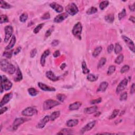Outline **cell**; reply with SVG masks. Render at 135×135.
Returning a JSON list of instances; mask_svg holds the SVG:
<instances>
[{
  "label": "cell",
  "mask_w": 135,
  "mask_h": 135,
  "mask_svg": "<svg viewBox=\"0 0 135 135\" xmlns=\"http://www.w3.org/2000/svg\"><path fill=\"white\" fill-rule=\"evenodd\" d=\"M82 31V26L80 22H78L74 25L73 29L72 30V32L73 36L76 38L81 40V33Z\"/></svg>",
  "instance_id": "cell-1"
},
{
  "label": "cell",
  "mask_w": 135,
  "mask_h": 135,
  "mask_svg": "<svg viewBox=\"0 0 135 135\" xmlns=\"http://www.w3.org/2000/svg\"><path fill=\"white\" fill-rule=\"evenodd\" d=\"M60 104L59 102L53 100L52 99L46 100L43 103V108L44 110H48L54 108L57 106H59Z\"/></svg>",
  "instance_id": "cell-2"
},
{
  "label": "cell",
  "mask_w": 135,
  "mask_h": 135,
  "mask_svg": "<svg viewBox=\"0 0 135 135\" xmlns=\"http://www.w3.org/2000/svg\"><path fill=\"white\" fill-rule=\"evenodd\" d=\"M66 11L68 14L73 16L78 13L79 9L75 3H71L66 6Z\"/></svg>",
  "instance_id": "cell-3"
},
{
  "label": "cell",
  "mask_w": 135,
  "mask_h": 135,
  "mask_svg": "<svg viewBox=\"0 0 135 135\" xmlns=\"http://www.w3.org/2000/svg\"><path fill=\"white\" fill-rule=\"evenodd\" d=\"M38 113V110L33 107H27L22 111V115L25 117H32Z\"/></svg>",
  "instance_id": "cell-4"
},
{
  "label": "cell",
  "mask_w": 135,
  "mask_h": 135,
  "mask_svg": "<svg viewBox=\"0 0 135 135\" xmlns=\"http://www.w3.org/2000/svg\"><path fill=\"white\" fill-rule=\"evenodd\" d=\"M29 119L25 118H16L13 123V130H14V131L17 130L18 127H19L21 125L23 124V123H24L25 122H27V121H29Z\"/></svg>",
  "instance_id": "cell-5"
},
{
  "label": "cell",
  "mask_w": 135,
  "mask_h": 135,
  "mask_svg": "<svg viewBox=\"0 0 135 135\" xmlns=\"http://www.w3.org/2000/svg\"><path fill=\"white\" fill-rule=\"evenodd\" d=\"M4 31H5V38H4V41L5 43H7L13 34V27H12L11 25H7V26L5 27V28H4Z\"/></svg>",
  "instance_id": "cell-6"
},
{
  "label": "cell",
  "mask_w": 135,
  "mask_h": 135,
  "mask_svg": "<svg viewBox=\"0 0 135 135\" xmlns=\"http://www.w3.org/2000/svg\"><path fill=\"white\" fill-rule=\"evenodd\" d=\"M122 38L124 40L125 43L127 45L128 47L131 50L132 52H135V45L134 42L131 39H129L128 37L125 36H122Z\"/></svg>",
  "instance_id": "cell-7"
},
{
  "label": "cell",
  "mask_w": 135,
  "mask_h": 135,
  "mask_svg": "<svg viewBox=\"0 0 135 135\" xmlns=\"http://www.w3.org/2000/svg\"><path fill=\"white\" fill-rule=\"evenodd\" d=\"M128 82V79L126 78L124 79V80H122L119 83V84L117 86V88H116V93L117 94H119V93L125 89L127 86Z\"/></svg>",
  "instance_id": "cell-8"
},
{
  "label": "cell",
  "mask_w": 135,
  "mask_h": 135,
  "mask_svg": "<svg viewBox=\"0 0 135 135\" xmlns=\"http://www.w3.org/2000/svg\"><path fill=\"white\" fill-rule=\"evenodd\" d=\"M96 120L92 121V122H89L88 124H87L86 126H85L81 129V130H80L81 134H85L86 132L90 131V130H91L92 129H93V128L94 127V126H95V125H96Z\"/></svg>",
  "instance_id": "cell-9"
},
{
  "label": "cell",
  "mask_w": 135,
  "mask_h": 135,
  "mask_svg": "<svg viewBox=\"0 0 135 135\" xmlns=\"http://www.w3.org/2000/svg\"><path fill=\"white\" fill-rule=\"evenodd\" d=\"M12 98H13L12 92L9 93V94H7L4 95L1 101V104H0V107H1V108H2V107L4 106L6 104H8V102L11 100Z\"/></svg>",
  "instance_id": "cell-10"
},
{
  "label": "cell",
  "mask_w": 135,
  "mask_h": 135,
  "mask_svg": "<svg viewBox=\"0 0 135 135\" xmlns=\"http://www.w3.org/2000/svg\"><path fill=\"white\" fill-rule=\"evenodd\" d=\"M50 120V116H46L44 117L42 119H41L40 121L39 122H38V125L36 126V127L39 129H42L45 127L46 124L49 122Z\"/></svg>",
  "instance_id": "cell-11"
},
{
  "label": "cell",
  "mask_w": 135,
  "mask_h": 135,
  "mask_svg": "<svg viewBox=\"0 0 135 135\" xmlns=\"http://www.w3.org/2000/svg\"><path fill=\"white\" fill-rule=\"evenodd\" d=\"M38 85L41 90L45 91H55V90H56L55 88L50 87V86L42 82H39L38 83Z\"/></svg>",
  "instance_id": "cell-12"
},
{
  "label": "cell",
  "mask_w": 135,
  "mask_h": 135,
  "mask_svg": "<svg viewBox=\"0 0 135 135\" xmlns=\"http://www.w3.org/2000/svg\"><path fill=\"white\" fill-rule=\"evenodd\" d=\"M68 17V14L67 13H62L57 15L54 18V22L55 23H61Z\"/></svg>",
  "instance_id": "cell-13"
},
{
  "label": "cell",
  "mask_w": 135,
  "mask_h": 135,
  "mask_svg": "<svg viewBox=\"0 0 135 135\" xmlns=\"http://www.w3.org/2000/svg\"><path fill=\"white\" fill-rule=\"evenodd\" d=\"M2 79H3V82L4 85V89L6 91H8L11 89L12 87V83L5 76H2Z\"/></svg>",
  "instance_id": "cell-14"
},
{
  "label": "cell",
  "mask_w": 135,
  "mask_h": 135,
  "mask_svg": "<svg viewBox=\"0 0 135 135\" xmlns=\"http://www.w3.org/2000/svg\"><path fill=\"white\" fill-rule=\"evenodd\" d=\"M11 63L8 60L5 59H2L1 60V69L5 72H7L9 68L10 67Z\"/></svg>",
  "instance_id": "cell-15"
},
{
  "label": "cell",
  "mask_w": 135,
  "mask_h": 135,
  "mask_svg": "<svg viewBox=\"0 0 135 135\" xmlns=\"http://www.w3.org/2000/svg\"><path fill=\"white\" fill-rule=\"evenodd\" d=\"M50 6L57 13H61L63 11V8L61 5L55 3V2H53L51 3L50 4Z\"/></svg>",
  "instance_id": "cell-16"
},
{
  "label": "cell",
  "mask_w": 135,
  "mask_h": 135,
  "mask_svg": "<svg viewBox=\"0 0 135 135\" xmlns=\"http://www.w3.org/2000/svg\"><path fill=\"white\" fill-rule=\"evenodd\" d=\"M45 75H46V77L49 79L50 80L52 81H57L58 80H59V78L58 77V76H55L54 74V73L51 71H46Z\"/></svg>",
  "instance_id": "cell-17"
},
{
  "label": "cell",
  "mask_w": 135,
  "mask_h": 135,
  "mask_svg": "<svg viewBox=\"0 0 135 135\" xmlns=\"http://www.w3.org/2000/svg\"><path fill=\"white\" fill-rule=\"evenodd\" d=\"M50 54V51L49 50H46L45 52H44L42 54L40 59V63L41 66L42 67H44L45 66V59L46 58L49 56V55Z\"/></svg>",
  "instance_id": "cell-18"
},
{
  "label": "cell",
  "mask_w": 135,
  "mask_h": 135,
  "mask_svg": "<svg viewBox=\"0 0 135 135\" xmlns=\"http://www.w3.org/2000/svg\"><path fill=\"white\" fill-rule=\"evenodd\" d=\"M98 110V107L96 106H92L88 108H86L84 109V113L87 115H90V114L94 113L96 112Z\"/></svg>",
  "instance_id": "cell-19"
},
{
  "label": "cell",
  "mask_w": 135,
  "mask_h": 135,
  "mask_svg": "<svg viewBox=\"0 0 135 135\" xmlns=\"http://www.w3.org/2000/svg\"><path fill=\"white\" fill-rule=\"evenodd\" d=\"M82 105V103L80 102H75L73 104H71L69 106V109L70 110H77L80 108V107Z\"/></svg>",
  "instance_id": "cell-20"
},
{
  "label": "cell",
  "mask_w": 135,
  "mask_h": 135,
  "mask_svg": "<svg viewBox=\"0 0 135 135\" xmlns=\"http://www.w3.org/2000/svg\"><path fill=\"white\" fill-rule=\"evenodd\" d=\"M108 85H109L108 83L107 82H106V81H104V82H101L100 83V86H99L98 89H97V91L98 92H104L107 90V88H108Z\"/></svg>",
  "instance_id": "cell-21"
},
{
  "label": "cell",
  "mask_w": 135,
  "mask_h": 135,
  "mask_svg": "<svg viewBox=\"0 0 135 135\" xmlns=\"http://www.w3.org/2000/svg\"><path fill=\"white\" fill-rule=\"evenodd\" d=\"M16 37L14 36H13L12 38H11V40H10V43H9V45H7L5 47V50H11L12 48H13V47L14 46L15 42H16Z\"/></svg>",
  "instance_id": "cell-22"
},
{
  "label": "cell",
  "mask_w": 135,
  "mask_h": 135,
  "mask_svg": "<svg viewBox=\"0 0 135 135\" xmlns=\"http://www.w3.org/2000/svg\"><path fill=\"white\" fill-rule=\"evenodd\" d=\"M22 79L23 76L21 71L20 70L19 68L18 67L17 70V74H16V76L14 78V81H15V82H19V81L22 80Z\"/></svg>",
  "instance_id": "cell-23"
},
{
  "label": "cell",
  "mask_w": 135,
  "mask_h": 135,
  "mask_svg": "<svg viewBox=\"0 0 135 135\" xmlns=\"http://www.w3.org/2000/svg\"><path fill=\"white\" fill-rule=\"evenodd\" d=\"M79 124V120L78 119H71L67 122V126L68 127H73L76 126Z\"/></svg>",
  "instance_id": "cell-24"
},
{
  "label": "cell",
  "mask_w": 135,
  "mask_h": 135,
  "mask_svg": "<svg viewBox=\"0 0 135 135\" xmlns=\"http://www.w3.org/2000/svg\"><path fill=\"white\" fill-rule=\"evenodd\" d=\"M73 130L69 128H64L61 130V131L58 132L57 135H70L73 134Z\"/></svg>",
  "instance_id": "cell-25"
},
{
  "label": "cell",
  "mask_w": 135,
  "mask_h": 135,
  "mask_svg": "<svg viewBox=\"0 0 135 135\" xmlns=\"http://www.w3.org/2000/svg\"><path fill=\"white\" fill-rule=\"evenodd\" d=\"M12 7L10 4L7 3L6 2L1 0L0 1V8L3 9H9Z\"/></svg>",
  "instance_id": "cell-26"
},
{
  "label": "cell",
  "mask_w": 135,
  "mask_h": 135,
  "mask_svg": "<svg viewBox=\"0 0 135 135\" xmlns=\"http://www.w3.org/2000/svg\"><path fill=\"white\" fill-rule=\"evenodd\" d=\"M104 20L108 23H112L114 21V20H115V15L112 13L109 14L106 16L105 18H104Z\"/></svg>",
  "instance_id": "cell-27"
},
{
  "label": "cell",
  "mask_w": 135,
  "mask_h": 135,
  "mask_svg": "<svg viewBox=\"0 0 135 135\" xmlns=\"http://www.w3.org/2000/svg\"><path fill=\"white\" fill-rule=\"evenodd\" d=\"M102 50V48L101 46H98V47L94 49V52L92 53V56L94 58L97 57L99 55L100 53L101 52Z\"/></svg>",
  "instance_id": "cell-28"
},
{
  "label": "cell",
  "mask_w": 135,
  "mask_h": 135,
  "mask_svg": "<svg viewBox=\"0 0 135 135\" xmlns=\"http://www.w3.org/2000/svg\"><path fill=\"white\" fill-rule=\"evenodd\" d=\"M60 116V112L59 111H54L52 112L50 116V120L51 121H54Z\"/></svg>",
  "instance_id": "cell-29"
},
{
  "label": "cell",
  "mask_w": 135,
  "mask_h": 135,
  "mask_svg": "<svg viewBox=\"0 0 135 135\" xmlns=\"http://www.w3.org/2000/svg\"><path fill=\"white\" fill-rule=\"evenodd\" d=\"M30 96L32 97H36L39 94V91L34 88H30L27 90Z\"/></svg>",
  "instance_id": "cell-30"
},
{
  "label": "cell",
  "mask_w": 135,
  "mask_h": 135,
  "mask_svg": "<svg viewBox=\"0 0 135 135\" xmlns=\"http://www.w3.org/2000/svg\"><path fill=\"white\" fill-rule=\"evenodd\" d=\"M87 79L88 81H90V82H94V81H96L98 80V76L93 74H89L87 76Z\"/></svg>",
  "instance_id": "cell-31"
},
{
  "label": "cell",
  "mask_w": 135,
  "mask_h": 135,
  "mask_svg": "<svg viewBox=\"0 0 135 135\" xmlns=\"http://www.w3.org/2000/svg\"><path fill=\"white\" fill-rule=\"evenodd\" d=\"M82 72L83 74H88L90 72V70L88 68L87 64L85 61H83L82 62Z\"/></svg>",
  "instance_id": "cell-32"
},
{
  "label": "cell",
  "mask_w": 135,
  "mask_h": 135,
  "mask_svg": "<svg viewBox=\"0 0 135 135\" xmlns=\"http://www.w3.org/2000/svg\"><path fill=\"white\" fill-rule=\"evenodd\" d=\"M122 46L119 43H116L115 48H114V51L116 54H118L119 53L122 52Z\"/></svg>",
  "instance_id": "cell-33"
},
{
  "label": "cell",
  "mask_w": 135,
  "mask_h": 135,
  "mask_svg": "<svg viewBox=\"0 0 135 135\" xmlns=\"http://www.w3.org/2000/svg\"><path fill=\"white\" fill-rule=\"evenodd\" d=\"M97 12H98L97 8H96V7L92 6L88 9L87 12H86V13H87L88 15H91L93 14L97 13Z\"/></svg>",
  "instance_id": "cell-34"
},
{
  "label": "cell",
  "mask_w": 135,
  "mask_h": 135,
  "mask_svg": "<svg viewBox=\"0 0 135 135\" xmlns=\"http://www.w3.org/2000/svg\"><path fill=\"white\" fill-rule=\"evenodd\" d=\"M124 55L121 54L120 55H119L116 58L115 62L117 64H120L123 62V61H124Z\"/></svg>",
  "instance_id": "cell-35"
},
{
  "label": "cell",
  "mask_w": 135,
  "mask_h": 135,
  "mask_svg": "<svg viewBox=\"0 0 135 135\" xmlns=\"http://www.w3.org/2000/svg\"><path fill=\"white\" fill-rule=\"evenodd\" d=\"M106 62H107V59L105 58H101V59L99 60V61L98 62V69L101 68L106 64Z\"/></svg>",
  "instance_id": "cell-36"
},
{
  "label": "cell",
  "mask_w": 135,
  "mask_h": 135,
  "mask_svg": "<svg viewBox=\"0 0 135 135\" xmlns=\"http://www.w3.org/2000/svg\"><path fill=\"white\" fill-rule=\"evenodd\" d=\"M54 26H52V27H51L50 29H49L46 32H45V39H47L48 37H49L52 33L53 32V31H54Z\"/></svg>",
  "instance_id": "cell-37"
},
{
  "label": "cell",
  "mask_w": 135,
  "mask_h": 135,
  "mask_svg": "<svg viewBox=\"0 0 135 135\" xmlns=\"http://www.w3.org/2000/svg\"><path fill=\"white\" fill-rule=\"evenodd\" d=\"M109 5V2L107 1H102L99 4V8L101 10H104V9H106Z\"/></svg>",
  "instance_id": "cell-38"
},
{
  "label": "cell",
  "mask_w": 135,
  "mask_h": 135,
  "mask_svg": "<svg viewBox=\"0 0 135 135\" xmlns=\"http://www.w3.org/2000/svg\"><path fill=\"white\" fill-rule=\"evenodd\" d=\"M116 71V66H110L109 67V68L108 69V71H107V75L110 76L111 75L112 73L115 72Z\"/></svg>",
  "instance_id": "cell-39"
},
{
  "label": "cell",
  "mask_w": 135,
  "mask_h": 135,
  "mask_svg": "<svg viewBox=\"0 0 135 135\" xmlns=\"http://www.w3.org/2000/svg\"><path fill=\"white\" fill-rule=\"evenodd\" d=\"M119 113V109H115V110L113 111L112 113H111V116H109V119H112L115 118L118 115Z\"/></svg>",
  "instance_id": "cell-40"
},
{
  "label": "cell",
  "mask_w": 135,
  "mask_h": 135,
  "mask_svg": "<svg viewBox=\"0 0 135 135\" xmlns=\"http://www.w3.org/2000/svg\"><path fill=\"white\" fill-rule=\"evenodd\" d=\"M15 71H16L15 67L14 66L13 64H11L9 68L8 71H7L6 73H8L9 74H13L15 73Z\"/></svg>",
  "instance_id": "cell-41"
},
{
  "label": "cell",
  "mask_w": 135,
  "mask_h": 135,
  "mask_svg": "<svg viewBox=\"0 0 135 135\" xmlns=\"http://www.w3.org/2000/svg\"><path fill=\"white\" fill-rule=\"evenodd\" d=\"M1 20H0V23L1 24H3L4 23H7L9 22V20L7 17V15L4 14L1 15Z\"/></svg>",
  "instance_id": "cell-42"
},
{
  "label": "cell",
  "mask_w": 135,
  "mask_h": 135,
  "mask_svg": "<svg viewBox=\"0 0 135 135\" xmlns=\"http://www.w3.org/2000/svg\"><path fill=\"white\" fill-rule=\"evenodd\" d=\"M126 15H127V13H126V10H125V9H122V10L119 13V14H118L119 19V20H122Z\"/></svg>",
  "instance_id": "cell-43"
},
{
  "label": "cell",
  "mask_w": 135,
  "mask_h": 135,
  "mask_svg": "<svg viewBox=\"0 0 135 135\" xmlns=\"http://www.w3.org/2000/svg\"><path fill=\"white\" fill-rule=\"evenodd\" d=\"M44 25H45V24H44V23H41V24L37 25V26L36 27V28H35L33 30L34 33L35 34L38 33L40 32V30L42 29V27H44Z\"/></svg>",
  "instance_id": "cell-44"
},
{
  "label": "cell",
  "mask_w": 135,
  "mask_h": 135,
  "mask_svg": "<svg viewBox=\"0 0 135 135\" xmlns=\"http://www.w3.org/2000/svg\"><path fill=\"white\" fill-rule=\"evenodd\" d=\"M28 18V15L27 13H23L20 16V21L21 22L24 23L27 20Z\"/></svg>",
  "instance_id": "cell-45"
},
{
  "label": "cell",
  "mask_w": 135,
  "mask_h": 135,
  "mask_svg": "<svg viewBox=\"0 0 135 135\" xmlns=\"http://www.w3.org/2000/svg\"><path fill=\"white\" fill-rule=\"evenodd\" d=\"M12 54H13L12 50L10 51H5V52L3 53V56L8 58V59H10V58H11L12 56Z\"/></svg>",
  "instance_id": "cell-46"
},
{
  "label": "cell",
  "mask_w": 135,
  "mask_h": 135,
  "mask_svg": "<svg viewBox=\"0 0 135 135\" xmlns=\"http://www.w3.org/2000/svg\"><path fill=\"white\" fill-rule=\"evenodd\" d=\"M66 96L63 94H58L57 95V98L59 101L61 102H63L65 99H66Z\"/></svg>",
  "instance_id": "cell-47"
},
{
  "label": "cell",
  "mask_w": 135,
  "mask_h": 135,
  "mask_svg": "<svg viewBox=\"0 0 135 135\" xmlns=\"http://www.w3.org/2000/svg\"><path fill=\"white\" fill-rule=\"evenodd\" d=\"M130 69V67L128 65H125V66H123L122 69L120 70V72L121 73H126V72H128Z\"/></svg>",
  "instance_id": "cell-48"
},
{
  "label": "cell",
  "mask_w": 135,
  "mask_h": 135,
  "mask_svg": "<svg viewBox=\"0 0 135 135\" xmlns=\"http://www.w3.org/2000/svg\"><path fill=\"white\" fill-rule=\"evenodd\" d=\"M127 93L126 92H124L121 94L120 96V100L121 101H125L127 99Z\"/></svg>",
  "instance_id": "cell-49"
},
{
  "label": "cell",
  "mask_w": 135,
  "mask_h": 135,
  "mask_svg": "<svg viewBox=\"0 0 135 135\" xmlns=\"http://www.w3.org/2000/svg\"><path fill=\"white\" fill-rule=\"evenodd\" d=\"M102 101V98H99L97 99H94L93 100H91L90 101V104H98L100 103V102Z\"/></svg>",
  "instance_id": "cell-50"
},
{
  "label": "cell",
  "mask_w": 135,
  "mask_h": 135,
  "mask_svg": "<svg viewBox=\"0 0 135 135\" xmlns=\"http://www.w3.org/2000/svg\"><path fill=\"white\" fill-rule=\"evenodd\" d=\"M50 18V14L49 12H46L42 16L41 18L43 20H48Z\"/></svg>",
  "instance_id": "cell-51"
},
{
  "label": "cell",
  "mask_w": 135,
  "mask_h": 135,
  "mask_svg": "<svg viewBox=\"0 0 135 135\" xmlns=\"http://www.w3.org/2000/svg\"><path fill=\"white\" fill-rule=\"evenodd\" d=\"M36 53H37L36 49L35 48L33 49H32L31 51V52H30V57L31 58H33L36 55Z\"/></svg>",
  "instance_id": "cell-52"
},
{
  "label": "cell",
  "mask_w": 135,
  "mask_h": 135,
  "mask_svg": "<svg viewBox=\"0 0 135 135\" xmlns=\"http://www.w3.org/2000/svg\"><path fill=\"white\" fill-rule=\"evenodd\" d=\"M113 49H114V45L111 44V45H109L108 46V48H107V52H108V53H111L112 52Z\"/></svg>",
  "instance_id": "cell-53"
},
{
  "label": "cell",
  "mask_w": 135,
  "mask_h": 135,
  "mask_svg": "<svg viewBox=\"0 0 135 135\" xmlns=\"http://www.w3.org/2000/svg\"><path fill=\"white\" fill-rule=\"evenodd\" d=\"M59 44V41L58 40H54L51 42V45L52 46H57Z\"/></svg>",
  "instance_id": "cell-54"
},
{
  "label": "cell",
  "mask_w": 135,
  "mask_h": 135,
  "mask_svg": "<svg viewBox=\"0 0 135 135\" xmlns=\"http://www.w3.org/2000/svg\"><path fill=\"white\" fill-rule=\"evenodd\" d=\"M4 90V85H3V79H2V76H1V93L2 94Z\"/></svg>",
  "instance_id": "cell-55"
},
{
  "label": "cell",
  "mask_w": 135,
  "mask_h": 135,
  "mask_svg": "<svg viewBox=\"0 0 135 135\" xmlns=\"http://www.w3.org/2000/svg\"><path fill=\"white\" fill-rule=\"evenodd\" d=\"M8 107H2L1 110H0V115H2L3 113H4L5 112L8 110Z\"/></svg>",
  "instance_id": "cell-56"
},
{
  "label": "cell",
  "mask_w": 135,
  "mask_h": 135,
  "mask_svg": "<svg viewBox=\"0 0 135 135\" xmlns=\"http://www.w3.org/2000/svg\"><path fill=\"white\" fill-rule=\"evenodd\" d=\"M53 57H54V58H57L58 57H59L60 55V51L59 50H57V51H55V52L53 53Z\"/></svg>",
  "instance_id": "cell-57"
},
{
  "label": "cell",
  "mask_w": 135,
  "mask_h": 135,
  "mask_svg": "<svg viewBox=\"0 0 135 135\" xmlns=\"http://www.w3.org/2000/svg\"><path fill=\"white\" fill-rule=\"evenodd\" d=\"M135 91V83H133L130 89V94H134Z\"/></svg>",
  "instance_id": "cell-58"
},
{
  "label": "cell",
  "mask_w": 135,
  "mask_h": 135,
  "mask_svg": "<svg viewBox=\"0 0 135 135\" xmlns=\"http://www.w3.org/2000/svg\"><path fill=\"white\" fill-rule=\"evenodd\" d=\"M21 49H22L21 47V46H18V47L17 48V49H16L15 51H14V55L18 54V53H20L21 52Z\"/></svg>",
  "instance_id": "cell-59"
},
{
  "label": "cell",
  "mask_w": 135,
  "mask_h": 135,
  "mask_svg": "<svg viewBox=\"0 0 135 135\" xmlns=\"http://www.w3.org/2000/svg\"><path fill=\"white\" fill-rule=\"evenodd\" d=\"M135 3L132 4V5H129V10L132 11V12H134L135 11Z\"/></svg>",
  "instance_id": "cell-60"
},
{
  "label": "cell",
  "mask_w": 135,
  "mask_h": 135,
  "mask_svg": "<svg viewBox=\"0 0 135 135\" xmlns=\"http://www.w3.org/2000/svg\"><path fill=\"white\" fill-rule=\"evenodd\" d=\"M129 20L130 21H131L132 23H135V17H134V16H130L129 18Z\"/></svg>",
  "instance_id": "cell-61"
},
{
  "label": "cell",
  "mask_w": 135,
  "mask_h": 135,
  "mask_svg": "<svg viewBox=\"0 0 135 135\" xmlns=\"http://www.w3.org/2000/svg\"><path fill=\"white\" fill-rule=\"evenodd\" d=\"M66 64L65 63H62L61 65V66H60V69L61 70H63L65 68H66Z\"/></svg>",
  "instance_id": "cell-62"
}]
</instances>
